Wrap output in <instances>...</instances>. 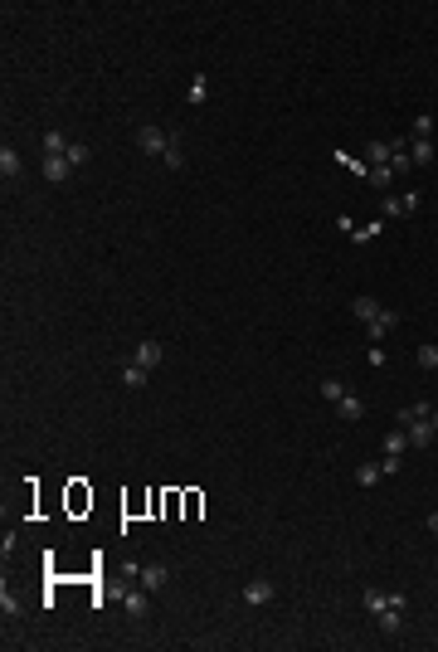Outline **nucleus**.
<instances>
[{"mask_svg": "<svg viewBox=\"0 0 438 652\" xmlns=\"http://www.w3.org/2000/svg\"><path fill=\"white\" fill-rule=\"evenodd\" d=\"M365 603V613H375V623H380L384 638H394L399 628H404V594H389V589H365L360 594Z\"/></svg>", "mask_w": 438, "mask_h": 652, "instance_id": "obj_1", "label": "nucleus"}, {"mask_svg": "<svg viewBox=\"0 0 438 652\" xmlns=\"http://www.w3.org/2000/svg\"><path fill=\"white\" fill-rule=\"evenodd\" d=\"M170 141H175V132H161L156 122H141V127H137V146L146 151V156H165Z\"/></svg>", "mask_w": 438, "mask_h": 652, "instance_id": "obj_2", "label": "nucleus"}, {"mask_svg": "<svg viewBox=\"0 0 438 652\" xmlns=\"http://www.w3.org/2000/svg\"><path fill=\"white\" fill-rule=\"evenodd\" d=\"M380 210H384V219H409L414 210H419V190H409V195H384Z\"/></svg>", "mask_w": 438, "mask_h": 652, "instance_id": "obj_3", "label": "nucleus"}, {"mask_svg": "<svg viewBox=\"0 0 438 652\" xmlns=\"http://www.w3.org/2000/svg\"><path fill=\"white\" fill-rule=\"evenodd\" d=\"M273 579H268V574H258V579H248L244 584V603H253V608H263V603H273Z\"/></svg>", "mask_w": 438, "mask_h": 652, "instance_id": "obj_4", "label": "nucleus"}, {"mask_svg": "<svg viewBox=\"0 0 438 652\" xmlns=\"http://www.w3.org/2000/svg\"><path fill=\"white\" fill-rule=\"evenodd\" d=\"M394 326H399V312H394V307H384L380 317H375V322L365 326V331H370V346H380V341L389 336V331H394Z\"/></svg>", "mask_w": 438, "mask_h": 652, "instance_id": "obj_5", "label": "nucleus"}, {"mask_svg": "<svg viewBox=\"0 0 438 652\" xmlns=\"http://www.w3.org/2000/svg\"><path fill=\"white\" fill-rule=\"evenodd\" d=\"M132 360H137V365H146V370H156V365L165 360V346L156 341V336H146V341L137 346V355H132Z\"/></svg>", "mask_w": 438, "mask_h": 652, "instance_id": "obj_6", "label": "nucleus"}, {"mask_svg": "<svg viewBox=\"0 0 438 652\" xmlns=\"http://www.w3.org/2000/svg\"><path fill=\"white\" fill-rule=\"evenodd\" d=\"M0 175H5V185H15V180H20V151H15L10 141L0 146Z\"/></svg>", "mask_w": 438, "mask_h": 652, "instance_id": "obj_7", "label": "nucleus"}, {"mask_svg": "<svg viewBox=\"0 0 438 652\" xmlns=\"http://www.w3.org/2000/svg\"><path fill=\"white\" fill-rule=\"evenodd\" d=\"M137 579H141V589H146V594H156V589H165V584H170V570H165V565H146Z\"/></svg>", "mask_w": 438, "mask_h": 652, "instance_id": "obj_8", "label": "nucleus"}, {"mask_svg": "<svg viewBox=\"0 0 438 652\" xmlns=\"http://www.w3.org/2000/svg\"><path fill=\"white\" fill-rule=\"evenodd\" d=\"M389 170H394V175H399V170H414L409 141H404V136H394V141H389Z\"/></svg>", "mask_w": 438, "mask_h": 652, "instance_id": "obj_9", "label": "nucleus"}, {"mask_svg": "<svg viewBox=\"0 0 438 652\" xmlns=\"http://www.w3.org/2000/svg\"><path fill=\"white\" fill-rule=\"evenodd\" d=\"M68 175H73V165L63 161V156H44V180H49V185H63Z\"/></svg>", "mask_w": 438, "mask_h": 652, "instance_id": "obj_10", "label": "nucleus"}, {"mask_svg": "<svg viewBox=\"0 0 438 652\" xmlns=\"http://www.w3.org/2000/svg\"><path fill=\"white\" fill-rule=\"evenodd\" d=\"M351 312H356V322H360V326H370V322H375V317L384 312V307H380L375 297H365V292H360V297L351 302Z\"/></svg>", "mask_w": 438, "mask_h": 652, "instance_id": "obj_11", "label": "nucleus"}, {"mask_svg": "<svg viewBox=\"0 0 438 652\" xmlns=\"http://www.w3.org/2000/svg\"><path fill=\"white\" fill-rule=\"evenodd\" d=\"M409 161L414 165H434V141H429V136H409Z\"/></svg>", "mask_w": 438, "mask_h": 652, "instance_id": "obj_12", "label": "nucleus"}, {"mask_svg": "<svg viewBox=\"0 0 438 652\" xmlns=\"http://www.w3.org/2000/svg\"><path fill=\"white\" fill-rule=\"evenodd\" d=\"M146 380H151V370H146V365H137V360H127V365H122V384H127V389H146Z\"/></svg>", "mask_w": 438, "mask_h": 652, "instance_id": "obj_13", "label": "nucleus"}, {"mask_svg": "<svg viewBox=\"0 0 438 652\" xmlns=\"http://www.w3.org/2000/svg\"><path fill=\"white\" fill-rule=\"evenodd\" d=\"M365 185H370V190H380V195H389V185H394V170H389V165H370Z\"/></svg>", "mask_w": 438, "mask_h": 652, "instance_id": "obj_14", "label": "nucleus"}, {"mask_svg": "<svg viewBox=\"0 0 438 652\" xmlns=\"http://www.w3.org/2000/svg\"><path fill=\"white\" fill-rule=\"evenodd\" d=\"M365 165H389V136H375L365 146Z\"/></svg>", "mask_w": 438, "mask_h": 652, "instance_id": "obj_15", "label": "nucleus"}, {"mask_svg": "<svg viewBox=\"0 0 438 652\" xmlns=\"http://www.w3.org/2000/svg\"><path fill=\"white\" fill-rule=\"evenodd\" d=\"M336 414H341V419H346V424H360V419H365V404H360L356 394H346V399H341V404H336Z\"/></svg>", "mask_w": 438, "mask_h": 652, "instance_id": "obj_16", "label": "nucleus"}, {"mask_svg": "<svg viewBox=\"0 0 438 652\" xmlns=\"http://www.w3.org/2000/svg\"><path fill=\"white\" fill-rule=\"evenodd\" d=\"M127 613H132V618H146V613H151V594H146V589H132V594H127Z\"/></svg>", "mask_w": 438, "mask_h": 652, "instance_id": "obj_17", "label": "nucleus"}, {"mask_svg": "<svg viewBox=\"0 0 438 652\" xmlns=\"http://www.w3.org/2000/svg\"><path fill=\"white\" fill-rule=\"evenodd\" d=\"M404 448H409V434H404V429H389V434H384V453H389V458H404Z\"/></svg>", "mask_w": 438, "mask_h": 652, "instance_id": "obj_18", "label": "nucleus"}, {"mask_svg": "<svg viewBox=\"0 0 438 652\" xmlns=\"http://www.w3.org/2000/svg\"><path fill=\"white\" fill-rule=\"evenodd\" d=\"M380 229H384V219H370V224H351V239H356V244H370V239H380Z\"/></svg>", "mask_w": 438, "mask_h": 652, "instance_id": "obj_19", "label": "nucleus"}, {"mask_svg": "<svg viewBox=\"0 0 438 652\" xmlns=\"http://www.w3.org/2000/svg\"><path fill=\"white\" fill-rule=\"evenodd\" d=\"M205 98H210V83H205V73H195V78H190V93H185V103H190V108H200Z\"/></svg>", "mask_w": 438, "mask_h": 652, "instance_id": "obj_20", "label": "nucleus"}, {"mask_svg": "<svg viewBox=\"0 0 438 652\" xmlns=\"http://www.w3.org/2000/svg\"><path fill=\"white\" fill-rule=\"evenodd\" d=\"M336 161L346 165V170H351V175H356V180H365V175H370V165L360 161V156H351V151H336Z\"/></svg>", "mask_w": 438, "mask_h": 652, "instance_id": "obj_21", "label": "nucleus"}, {"mask_svg": "<svg viewBox=\"0 0 438 652\" xmlns=\"http://www.w3.org/2000/svg\"><path fill=\"white\" fill-rule=\"evenodd\" d=\"M380 477H384V467H380V462H360V472H356V482H360V487H375Z\"/></svg>", "mask_w": 438, "mask_h": 652, "instance_id": "obj_22", "label": "nucleus"}, {"mask_svg": "<svg viewBox=\"0 0 438 652\" xmlns=\"http://www.w3.org/2000/svg\"><path fill=\"white\" fill-rule=\"evenodd\" d=\"M68 151V136L63 132H44V156H63Z\"/></svg>", "mask_w": 438, "mask_h": 652, "instance_id": "obj_23", "label": "nucleus"}, {"mask_svg": "<svg viewBox=\"0 0 438 652\" xmlns=\"http://www.w3.org/2000/svg\"><path fill=\"white\" fill-rule=\"evenodd\" d=\"M414 355H419L424 370H438V346H434V341H419V351H414Z\"/></svg>", "mask_w": 438, "mask_h": 652, "instance_id": "obj_24", "label": "nucleus"}, {"mask_svg": "<svg viewBox=\"0 0 438 652\" xmlns=\"http://www.w3.org/2000/svg\"><path fill=\"white\" fill-rule=\"evenodd\" d=\"M63 161L73 165V170H78V165H88V146H83V141H68V151H63Z\"/></svg>", "mask_w": 438, "mask_h": 652, "instance_id": "obj_25", "label": "nucleus"}, {"mask_svg": "<svg viewBox=\"0 0 438 652\" xmlns=\"http://www.w3.org/2000/svg\"><path fill=\"white\" fill-rule=\"evenodd\" d=\"M322 399L341 404V399H346V384H341V380H322Z\"/></svg>", "mask_w": 438, "mask_h": 652, "instance_id": "obj_26", "label": "nucleus"}, {"mask_svg": "<svg viewBox=\"0 0 438 652\" xmlns=\"http://www.w3.org/2000/svg\"><path fill=\"white\" fill-rule=\"evenodd\" d=\"M0 613H5V618H15V613H20V598L10 594V584L0 589Z\"/></svg>", "mask_w": 438, "mask_h": 652, "instance_id": "obj_27", "label": "nucleus"}, {"mask_svg": "<svg viewBox=\"0 0 438 652\" xmlns=\"http://www.w3.org/2000/svg\"><path fill=\"white\" fill-rule=\"evenodd\" d=\"M434 132V117H429V112H419V117H414V132L409 136H429Z\"/></svg>", "mask_w": 438, "mask_h": 652, "instance_id": "obj_28", "label": "nucleus"}, {"mask_svg": "<svg viewBox=\"0 0 438 652\" xmlns=\"http://www.w3.org/2000/svg\"><path fill=\"white\" fill-rule=\"evenodd\" d=\"M429 531H434V536H438V511H434V516H429Z\"/></svg>", "mask_w": 438, "mask_h": 652, "instance_id": "obj_29", "label": "nucleus"}, {"mask_svg": "<svg viewBox=\"0 0 438 652\" xmlns=\"http://www.w3.org/2000/svg\"><path fill=\"white\" fill-rule=\"evenodd\" d=\"M429 424H434V434H438V409H434V414H429Z\"/></svg>", "mask_w": 438, "mask_h": 652, "instance_id": "obj_30", "label": "nucleus"}]
</instances>
